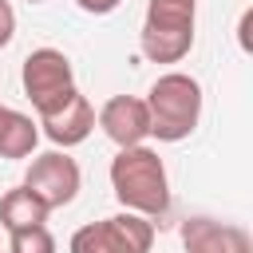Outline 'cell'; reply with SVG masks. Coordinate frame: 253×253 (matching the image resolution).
Masks as SVG:
<instances>
[{"label":"cell","instance_id":"cell-1","mask_svg":"<svg viewBox=\"0 0 253 253\" xmlns=\"http://www.w3.org/2000/svg\"><path fill=\"white\" fill-rule=\"evenodd\" d=\"M111 190L119 198V206L126 213H138L146 221L166 217L170 210V178L166 166L158 158V150L142 146H126L111 158Z\"/></svg>","mask_w":253,"mask_h":253},{"label":"cell","instance_id":"cell-2","mask_svg":"<svg viewBox=\"0 0 253 253\" xmlns=\"http://www.w3.org/2000/svg\"><path fill=\"white\" fill-rule=\"evenodd\" d=\"M150 111V134L158 142H182L194 134L202 119V83L186 71H166L146 91Z\"/></svg>","mask_w":253,"mask_h":253},{"label":"cell","instance_id":"cell-3","mask_svg":"<svg viewBox=\"0 0 253 253\" xmlns=\"http://www.w3.org/2000/svg\"><path fill=\"white\" fill-rule=\"evenodd\" d=\"M20 83H24V95L32 99V107H36V115H51L55 107H63L79 91L71 59L59 47H36V51H28V59L20 67Z\"/></svg>","mask_w":253,"mask_h":253},{"label":"cell","instance_id":"cell-4","mask_svg":"<svg viewBox=\"0 0 253 253\" xmlns=\"http://www.w3.org/2000/svg\"><path fill=\"white\" fill-rule=\"evenodd\" d=\"M150 245H154V221L126 210L103 221L79 225L67 241L71 253H150Z\"/></svg>","mask_w":253,"mask_h":253},{"label":"cell","instance_id":"cell-5","mask_svg":"<svg viewBox=\"0 0 253 253\" xmlns=\"http://www.w3.org/2000/svg\"><path fill=\"white\" fill-rule=\"evenodd\" d=\"M24 186L47 206V210H63L75 202L79 186H83V174H79V162L67 154V150H47V154H36L28 162V174H24Z\"/></svg>","mask_w":253,"mask_h":253},{"label":"cell","instance_id":"cell-6","mask_svg":"<svg viewBox=\"0 0 253 253\" xmlns=\"http://www.w3.org/2000/svg\"><path fill=\"white\" fill-rule=\"evenodd\" d=\"M95 123L103 126V134H107L119 150L142 146V142L150 138V111H146V99H138V95H111V99L99 107Z\"/></svg>","mask_w":253,"mask_h":253},{"label":"cell","instance_id":"cell-7","mask_svg":"<svg viewBox=\"0 0 253 253\" xmlns=\"http://www.w3.org/2000/svg\"><path fill=\"white\" fill-rule=\"evenodd\" d=\"M186 253H253V241L241 225L217 217H186L182 221Z\"/></svg>","mask_w":253,"mask_h":253},{"label":"cell","instance_id":"cell-8","mask_svg":"<svg viewBox=\"0 0 253 253\" xmlns=\"http://www.w3.org/2000/svg\"><path fill=\"white\" fill-rule=\"evenodd\" d=\"M36 126H43V134L55 142V146H79V142H87V134L95 130V107L87 103V95H71L63 107H55L51 115H40V123Z\"/></svg>","mask_w":253,"mask_h":253},{"label":"cell","instance_id":"cell-9","mask_svg":"<svg viewBox=\"0 0 253 253\" xmlns=\"http://www.w3.org/2000/svg\"><path fill=\"white\" fill-rule=\"evenodd\" d=\"M138 47H142V55H146L150 63H178V59L190 55L194 32H190V28H150V24H142Z\"/></svg>","mask_w":253,"mask_h":253},{"label":"cell","instance_id":"cell-10","mask_svg":"<svg viewBox=\"0 0 253 253\" xmlns=\"http://www.w3.org/2000/svg\"><path fill=\"white\" fill-rule=\"evenodd\" d=\"M47 206L20 182V186H12L4 198H0V225L8 229V233H20V229H36V225H43L47 221Z\"/></svg>","mask_w":253,"mask_h":253},{"label":"cell","instance_id":"cell-11","mask_svg":"<svg viewBox=\"0 0 253 253\" xmlns=\"http://www.w3.org/2000/svg\"><path fill=\"white\" fill-rule=\"evenodd\" d=\"M40 142V126L32 123V115L0 107V158H28Z\"/></svg>","mask_w":253,"mask_h":253},{"label":"cell","instance_id":"cell-12","mask_svg":"<svg viewBox=\"0 0 253 253\" xmlns=\"http://www.w3.org/2000/svg\"><path fill=\"white\" fill-rule=\"evenodd\" d=\"M194 20H198V0H150L142 24H150V28H190L194 32Z\"/></svg>","mask_w":253,"mask_h":253},{"label":"cell","instance_id":"cell-13","mask_svg":"<svg viewBox=\"0 0 253 253\" xmlns=\"http://www.w3.org/2000/svg\"><path fill=\"white\" fill-rule=\"evenodd\" d=\"M8 253H55V237L47 233V225L20 229V233H8Z\"/></svg>","mask_w":253,"mask_h":253},{"label":"cell","instance_id":"cell-14","mask_svg":"<svg viewBox=\"0 0 253 253\" xmlns=\"http://www.w3.org/2000/svg\"><path fill=\"white\" fill-rule=\"evenodd\" d=\"M16 36V8L8 0H0V47H8Z\"/></svg>","mask_w":253,"mask_h":253},{"label":"cell","instance_id":"cell-15","mask_svg":"<svg viewBox=\"0 0 253 253\" xmlns=\"http://www.w3.org/2000/svg\"><path fill=\"white\" fill-rule=\"evenodd\" d=\"M75 4H79L87 16H107V12H115L123 0H75Z\"/></svg>","mask_w":253,"mask_h":253},{"label":"cell","instance_id":"cell-16","mask_svg":"<svg viewBox=\"0 0 253 253\" xmlns=\"http://www.w3.org/2000/svg\"><path fill=\"white\" fill-rule=\"evenodd\" d=\"M28 4H43V0H28Z\"/></svg>","mask_w":253,"mask_h":253}]
</instances>
